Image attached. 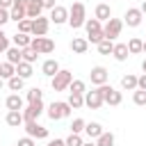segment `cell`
<instances>
[{
    "instance_id": "obj_1",
    "label": "cell",
    "mask_w": 146,
    "mask_h": 146,
    "mask_svg": "<svg viewBox=\"0 0 146 146\" xmlns=\"http://www.w3.org/2000/svg\"><path fill=\"white\" fill-rule=\"evenodd\" d=\"M84 21H87V9H84V5H82V2H73V5L68 7V25H71L73 30H78V27L84 25Z\"/></svg>"
},
{
    "instance_id": "obj_2",
    "label": "cell",
    "mask_w": 146,
    "mask_h": 146,
    "mask_svg": "<svg viewBox=\"0 0 146 146\" xmlns=\"http://www.w3.org/2000/svg\"><path fill=\"white\" fill-rule=\"evenodd\" d=\"M84 27H87V41L89 43H100L105 36H103V23L98 18H87L84 21Z\"/></svg>"
},
{
    "instance_id": "obj_3",
    "label": "cell",
    "mask_w": 146,
    "mask_h": 146,
    "mask_svg": "<svg viewBox=\"0 0 146 146\" xmlns=\"http://www.w3.org/2000/svg\"><path fill=\"white\" fill-rule=\"evenodd\" d=\"M71 80H73V73H71V71H66V68H59V71L50 78L52 91H66V89H68V84H71Z\"/></svg>"
},
{
    "instance_id": "obj_4",
    "label": "cell",
    "mask_w": 146,
    "mask_h": 146,
    "mask_svg": "<svg viewBox=\"0 0 146 146\" xmlns=\"http://www.w3.org/2000/svg\"><path fill=\"white\" fill-rule=\"evenodd\" d=\"M68 114H71V105H68L66 100H52V103L48 105V116H50L52 121L66 119Z\"/></svg>"
},
{
    "instance_id": "obj_5",
    "label": "cell",
    "mask_w": 146,
    "mask_h": 146,
    "mask_svg": "<svg viewBox=\"0 0 146 146\" xmlns=\"http://www.w3.org/2000/svg\"><path fill=\"white\" fill-rule=\"evenodd\" d=\"M121 30H123V21L121 18H107L105 25H103V36L110 39V41H114L121 34Z\"/></svg>"
},
{
    "instance_id": "obj_6",
    "label": "cell",
    "mask_w": 146,
    "mask_h": 146,
    "mask_svg": "<svg viewBox=\"0 0 146 146\" xmlns=\"http://www.w3.org/2000/svg\"><path fill=\"white\" fill-rule=\"evenodd\" d=\"M30 48H32V50H36L39 55H48V52H52V50H55V41H52V39H48V36H32Z\"/></svg>"
},
{
    "instance_id": "obj_7",
    "label": "cell",
    "mask_w": 146,
    "mask_h": 146,
    "mask_svg": "<svg viewBox=\"0 0 146 146\" xmlns=\"http://www.w3.org/2000/svg\"><path fill=\"white\" fill-rule=\"evenodd\" d=\"M103 103H105V98H103L100 87H96V89H91V91H84V105H87L89 110H100Z\"/></svg>"
},
{
    "instance_id": "obj_8",
    "label": "cell",
    "mask_w": 146,
    "mask_h": 146,
    "mask_svg": "<svg viewBox=\"0 0 146 146\" xmlns=\"http://www.w3.org/2000/svg\"><path fill=\"white\" fill-rule=\"evenodd\" d=\"M100 91H103V98H105V103H107V105H112V107L121 105L123 96H121V91H116L114 87H110V84L105 82V84H100Z\"/></svg>"
},
{
    "instance_id": "obj_9",
    "label": "cell",
    "mask_w": 146,
    "mask_h": 146,
    "mask_svg": "<svg viewBox=\"0 0 146 146\" xmlns=\"http://www.w3.org/2000/svg\"><path fill=\"white\" fill-rule=\"evenodd\" d=\"M50 30V18L48 16H36L32 18V36H46Z\"/></svg>"
},
{
    "instance_id": "obj_10",
    "label": "cell",
    "mask_w": 146,
    "mask_h": 146,
    "mask_svg": "<svg viewBox=\"0 0 146 146\" xmlns=\"http://www.w3.org/2000/svg\"><path fill=\"white\" fill-rule=\"evenodd\" d=\"M43 112V103L36 100V103H27V107H23V123L27 121H36Z\"/></svg>"
},
{
    "instance_id": "obj_11",
    "label": "cell",
    "mask_w": 146,
    "mask_h": 146,
    "mask_svg": "<svg viewBox=\"0 0 146 146\" xmlns=\"http://www.w3.org/2000/svg\"><path fill=\"white\" fill-rule=\"evenodd\" d=\"M25 5H27V0H14V5L9 7V21L18 23V21L27 18V14H25Z\"/></svg>"
},
{
    "instance_id": "obj_12",
    "label": "cell",
    "mask_w": 146,
    "mask_h": 146,
    "mask_svg": "<svg viewBox=\"0 0 146 146\" xmlns=\"http://www.w3.org/2000/svg\"><path fill=\"white\" fill-rule=\"evenodd\" d=\"M50 23H55V25H64V23H68V9L66 7H62V5H55L52 9H50Z\"/></svg>"
},
{
    "instance_id": "obj_13",
    "label": "cell",
    "mask_w": 146,
    "mask_h": 146,
    "mask_svg": "<svg viewBox=\"0 0 146 146\" xmlns=\"http://www.w3.org/2000/svg\"><path fill=\"white\" fill-rule=\"evenodd\" d=\"M25 132H27L32 139H48V128L39 125L36 121H27V123H25Z\"/></svg>"
},
{
    "instance_id": "obj_14",
    "label": "cell",
    "mask_w": 146,
    "mask_h": 146,
    "mask_svg": "<svg viewBox=\"0 0 146 146\" xmlns=\"http://www.w3.org/2000/svg\"><path fill=\"white\" fill-rule=\"evenodd\" d=\"M141 21H144V14L139 11V7H130V9L125 11V16H123V23H128L130 27L141 25Z\"/></svg>"
},
{
    "instance_id": "obj_15",
    "label": "cell",
    "mask_w": 146,
    "mask_h": 146,
    "mask_svg": "<svg viewBox=\"0 0 146 146\" xmlns=\"http://www.w3.org/2000/svg\"><path fill=\"white\" fill-rule=\"evenodd\" d=\"M89 78H91V84L100 87V84H105V82H107L110 73H107V68H105V66H94V68H91V73H89Z\"/></svg>"
},
{
    "instance_id": "obj_16",
    "label": "cell",
    "mask_w": 146,
    "mask_h": 146,
    "mask_svg": "<svg viewBox=\"0 0 146 146\" xmlns=\"http://www.w3.org/2000/svg\"><path fill=\"white\" fill-rule=\"evenodd\" d=\"M41 11H43V0H27V5H25L27 18H36V16H41Z\"/></svg>"
},
{
    "instance_id": "obj_17",
    "label": "cell",
    "mask_w": 146,
    "mask_h": 146,
    "mask_svg": "<svg viewBox=\"0 0 146 146\" xmlns=\"http://www.w3.org/2000/svg\"><path fill=\"white\" fill-rule=\"evenodd\" d=\"M5 121H7V125H11V128H21V125H23V112L9 110L7 116H5Z\"/></svg>"
},
{
    "instance_id": "obj_18",
    "label": "cell",
    "mask_w": 146,
    "mask_h": 146,
    "mask_svg": "<svg viewBox=\"0 0 146 146\" xmlns=\"http://www.w3.org/2000/svg\"><path fill=\"white\" fill-rule=\"evenodd\" d=\"M94 18H98L100 23H103V21H107V18H112V9H110V5H107V2H100V5H96Z\"/></svg>"
},
{
    "instance_id": "obj_19",
    "label": "cell",
    "mask_w": 146,
    "mask_h": 146,
    "mask_svg": "<svg viewBox=\"0 0 146 146\" xmlns=\"http://www.w3.org/2000/svg\"><path fill=\"white\" fill-rule=\"evenodd\" d=\"M87 48H89V41H87L84 36H75V39L71 41V50H73V52H78V55H84V52H87Z\"/></svg>"
},
{
    "instance_id": "obj_20",
    "label": "cell",
    "mask_w": 146,
    "mask_h": 146,
    "mask_svg": "<svg viewBox=\"0 0 146 146\" xmlns=\"http://www.w3.org/2000/svg\"><path fill=\"white\" fill-rule=\"evenodd\" d=\"M112 55H114V59H116V62H125V59L130 57V52H128V46H125V43H114Z\"/></svg>"
},
{
    "instance_id": "obj_21",
    "label": "cell",
    "mask_w": 146,
    "mask_h": 146,
    "mask_svg": "<svg viewBox=\"0 0 146 146\" xmlns=\"http://www.w3.org/2000/svg\"><path fill=\"white\" fill-rule=\"evenodd\" d=\"M5 55H7V62L9 64H18V62H23V52H21V48H16V46H9L7 50H5Z\"/></svg>"
},
{
    "instance_id": "obj_22",
    "label": "cell",
    "mask_w": 146,
    "mask_h": 146,
    "mask_svg": "<svg viewBox=\"0 0 146 146\" xmlns=\"http://www.w3.org/2000/svg\"><path fill=\"white\" fill-rule=\"evenodd\" d=\"M41 71H43V75L52 78V75L59 71V62H57V59H46V62L41 64Z\"/></svg>"
},
{
    "instance_id": "obj_23",
    "label": "cell",
    "mask_w": 146,
    "mask_h": 146,
    "mask_svg": "<svg viewBox=\"0 0 146 146\" xmlns=\"http://www.w3.org/2000/svg\"><path fill=\"white\" fill-rule=\"evenodd\" d=\"M84 132H87V137H89V139H98V137H100V132H103V125H100L98 121H91V123H87V125H84Z\"/></svg>"
},
{
    "instance_id": "obj_24",
    "label": "cell",
    "mask_w": 146,
    "mask_h": 146,
    "mask_svg": "<svg viewBox=\"0 0 146 146\" xmlns=\"http://www.w3.org/2000/svg\"><path fill=\"white\" fill-rule=\"evenodd\" d=\"M11 41H14V46H16V48H21V50H23V48H27V46H30L32 36H30V34H23V32H16V34L11 36Z\"/></svg>"
},
{
    "instance_id": "obj_25",
    "label": "cell",
    "mask_w": 146,
    "mask_h": 146,
    "mask_svg": "<svg viewBox=\"0 0 146 146\" xmlns=\"http://www.w3.org/2000/svg\"><path fill=\"white\" fill-rule=\"evenodd\" d=\"M5 105H7V110H18V112H23V98H21L18 94H11V96H7Z\"/></svg>"
},
{
    "instance_id": "obj_26",
    "label": "cell",
    "mask_w": 146,
    "mask_h": 146,
    "mask_svg": "<svg viewBox=\"0 0 146 146\" xmlns=\"http://www.w3.org/2000/svg\"><path fill=\"white\" fill-rule=\"evenodd\" d=\"M32 73H34V71H32V64H30V62H18V64H16V75H21L23 80H27Z\"/></svg>"
},
{
    "instance_id": "obj_27",
    "label": "cell",
    "mask_w": 146,
    "mask_h": 146,
    "mask_svg": "<svg viewBox=\"0 0 146 146\" xmlns=\"http://www.w3.org/2000/svg\"><path fill=\"white\" fill-rule=\"evenodd\" d=\"M121 89H125V91H135V89H137V75H132V73L123 75V78H121Z\"/></svg>"
},
{
    "instance_id": "obj_28",
    "label": "cell",
    "mask_w": 146,
    "mask_h": 146,
    "mask_svg": "<svg viewBox=\"0 0 146 146\" xmlns=\"http://www.w3.org/2000/svg\"><path fill=\"white\" fill-rule=\"evenodd\" d=\"M125 46H128V52H130V55H139V52H141V46H144V39L132 36V39H130Z\"/></svg>"
},
{
    "instance_id": "obj_29",
    "label": "cell",
    "mask_w": 146,
    "mask_h": 146,
    "mask_svg": "<svg viewBox=\"0 0 146 146\" xmlns=\"http://www.w3.org/2000/svg\"><path fill=\"white\" fill-rule=\"evenodd\" d=\"M7 87H9L11 91H23V87H25V80H23L21 75H11V78L7 80Z\"/></svg>"
},
{
    "instance_id": "obj_30",
    "label": "cell",
    "mask_w": 146,
    "mask_h": 146,
    "mask_svg": "<svg viewBox=\"0 0 146 146\" xmlns=\"http://www.w3.org/2000/svg\"><path fill=\"white\" fill-rule=\"evenodd\" d=\"M66 103L71 105V110H80L84 105V94H68V100Z\"/></svg>"
},
{
    "instance_id": "obj_31",
    "label": "cell",
    "mask_w": 146,
    "mask_h": 146,
    "mask_svg": "<svg viewBox=\"0 0 146 146\" xmlns=\"http://www.w3.org/2000/svg\"><path fill=\"white\" fill-rule=\"evenodd\" d=\"M11 75H16V66L9 64V62H2V64H0V78H2V80H9Z\"/></svg>"
},
{
    "instance_id": "obj_32",
    "label": "cell",
    "mask_w": 146,
    "mask_h": 146,
    "mask_svg": "<svg viewBox=\"0 0 146 146\" xmlns=\"http://www.w3.org/2000/svg\"><path fill=\"white\" fill-rule=\"evenodd\" d=\"M84 91H87L84 80H71V84H68V94H84Z\"/></svg>"
},
{
    "instance_id": "obj_33",
    "label": "cell",
    "mask_w": 146,
    "mask_h": 146,
    "mask_svg": "<svg viewBox=\"0 0 146 146\" xmlns=\"http://www.w3.org/2000/svg\"><path fill=\"white\" fill-rule=\"evenodd\" d=\"M96 146H114V135L112 132H100V137L96 139Z\"/></svg>"
},
{
    "instance_id": "obj_34",
    "label": "cell",
    "mask_w": 146,
    "mask_h": 146,
    "mask_svg": "<svg viewBox=\"0 0 146 146\" xmlns=\"http://www.w3.org/2000/svg\"><path fill=\"white\" fill-rule=\"evenodd\" d=\"M25 98H27V103H36V100H41V98H43V91H41L39 87H32V89H27Z\"/></svg>"
},
{
    "instance_id": "obj_35",
    "label": "cell",
    "mask_w": 146,
    "mask_h": 146,
    "mask_svg": "<svg viewBox=\"0 0 146 146\" xmlns=\"http://www.w3.org/2000/svg\"><path fill=\"white\" fill-rule=\"evenodd\" d=\"M96 48H98V52H100V55H112V48H114V43H112L110 39H103L100 43H96Z\"/></svg>"
},
{
    "instance_id": "obj_36",
    "label": "cell",
    "mask_w": 146,
    "mask_h": 146,
    "mask_svg": "<svg viewBox=\"0 0 146 146\" xmlns=\"http://www.w3.org/2000/svg\"><path fill=\"white\" fill-rule=\"evenodd\" d=\"M21 52H23V62H30V64H34V62H36V57H39V52H36V50H32L30 46H27V48H23Z\"/></svg>"
},
{
    "instance_id": "obj_37",
    "label": "cell",
    "mask_w": 146,
    "mask_h": 146,
    "mask_svg": "<svg viewBox=\"0 0 146 146\" xmlns=\"http://www.w3.org/2000/svg\"><path fill=\"white\" fill-rule=\"evenodd\" d=\"M16 25H18V32H23V34H32V18H23V21H18Z\"/></svg>"
},
{
    "instance_id": "obj_38",
    "label": "cell",
    "mask_w": 146,
    "mask_h": 146,
    "mask_svg": "<svg viewBox=\"0 0 146 146\" xmlns=\"http://www.w3.org/2000/svg\"><path fill=\"white\" fill-rule=\"evenodd\" d=\"M84 125H87V121H84V119H73V123H71V132L82 135V132H84Z\"/></svg>"
},
{
    "instance_id": "obj_39",
    "label": "cell",
    "mask_w": 146,
    "mask_h": 146,
    "mask_svg": "<svg viewBox=\"0 0 146 146\" xmlns=\"http://www.w3.org/2000/svg\"><path fill=\"white\" fill-rule=\"evenodd\" d=\"M132 100H135V105H146V91L144 89H135Z\"/></svg>"
},
{
    "instance_id": "obj_40",
    "label": "cell",
    "mask_w": 146,
    "mask_h": 146,
    "mask_svg": "<svg viewBox=\"0 0 146 146\" xmlns=\"http://www.w3.org/2000/svg\"><path fill=\"white\" fill-rule=\"evenodd\" d=\"M64 141H66V146H82V144H84V141H82V137H80V135H75V132H71Z\"/></svg>"
},
{
    "instance_id": "obj_41",
    "label": "cell",
    "mask_w": 146,
    "mask_h": 146,
    "mask_svg": "<svg viewBox=\"0 0 146 146\" xmlns=\"http://www.w3.org/2000/svg\"><path fill=\"white\" fill-rule=\"evenodd\" d=\"M7 48H9V36H7V34L2 32V27H0V55H2Z\"/></svg>"
},
{
    "instance_id": "obj_42",
    "label": "cell",
    "mask_w": 146,
    "mask_h": 146,
    "mask_svg": "<svg viewBox=\"0 0 146 146\" xmlns=\"http://www.w3.org/2000/svg\"><path fill=\"white\" fill-rule=\"evenodd\" d=\"M16 146H36V141H34V139H32V137L27 135V137H23V139H18V144H16Z\"/></svg>"
},
{
    "instance_id": "obj_43",
    "label": "cell",
    "mask_w": 146,
    "mask_h": 146,
    "mask_svg": "<svg viewBox=\"0 0 146 146\" xmlns=\"http://www.w3.org/2000/svg\"><path fill=\"white\" fill-rule=\"evenodd\" d=\"M7 23H9V9H2L0 7V27L7 25Z\"/></svg>"
},
{
    "instance_id": "obj_44",
    "label": "cell",
    "mask_w": 146,
    "mask_h": 146,
    "mask_svg": "<svg viewBox=\"0 0 146 146\" xmlns=\"http://www.w3.org/2000/svg\"><path fill=\"white\" fill-rule=\"evenodd\" d=\"M137 89H144V91H146V73H141V75L137 78Z\"/></svg>"
},
{
    "instance_id": "obj_45",
    "label": "cell",
    "mask_w": 146,
    "mask_h": 146,
    "mask_svg": "<svg viewBox=\"0 0 146 146\" xmlns=\"http://www.w3.org/2000/svg\"><path fill=\"white\" fill-rule=\"evenodd\" d=\"M48 146H66V141H64V139H50Z\"/></svg>"
},
{
    "instance_id": "obj_46",
    "label": "cell",
    "mask_w": 146,
    "mask_h": 146,
    "mask_svg": "<svg viewBox=\"0 0 146 146\" xmlns=\"http://www.w3.org/2000/svg\"><path fill=\"white\" fill-rule=\"evenodd\" d=\"M11 5H14V0H0V7H2V9H9Z\"/></svg>"
},
{
    "instance_id": "obj_47",
    "label": "cell",
    "mask_w": 146,
    "mask_h": 146,
    "mask_svg": "<svg viewBox=\"0 0 146 146\" xmlns=\"http://www.w3.org/2000/svg\"><path fill=\"white\" fill-rule=\"evenodd\" d=\"M55 7V0H43V9H52Z\"/></svg>"
},
{
    "instance_id": "obj_48",
    "label": "cell",
    "mask_w": 146,
    "mask_h": 146,
    "mask_svg": "<svg viewBox=\"0 0 146 146\" xmlns=\"http://www.w3.org/2000/svg\"><path fill=\"white\" fill-rule=\"evenodd\" d=\"M139 11H141V14H146V0L141 2V7H139Z\"/></svg>"
},
{
    "instance_id": "obj_49",
    "label": "cell",
    "mask_w": 146,
    "mask_h": 146,
    "mask_svg": "<svg viewBox=\"0 0 146 146\" xmlns=\"http://www.w3.org/2000/svg\"><path fill=\"white\" fill-rule=\"evenodd\" d=\"M82 146H96V141H91V139H89V141H84Z\"/></svg>"
},
{
    "instance_id": "obj_50",
    "label": "cell",
    "mask_w": 146,
    "mask_h": 146,
    "mask_svg": "<svg viewBox=\"0 0 146 146\" xmlns=\"http://www.w3.org/2000/svg\"><path fill=\"white\" fill-rule=\"evenodd\" d=\"M141 71H144V73H146V59H144V62H141Z\"/></svg>"
},
{
    "instance_id": "obj_51",
    "label": "cell",
    "mask_w": 146,
    "mask_h": 146,
    "mask_svg": "<svg viewBox=\"0 0 146 146\" xmlns=\"http://www.w3.org/2000/svg\"><path fill=\"white\" fill-rule=\"evenodd\" d=\"M141 52H146V41H144V46H141Z\"/></svg>"
},
{
    "instance_id": "obj_52",
    "label": "cell",
    "mask_w": 146,
    "mask_h": 146,
    "mask_svg": "<svg viewBox=\"0 0 146 146\" xmlns=\"http://www.w3.org/2000/svg\"><path fill=\"white\" fill-rule=\"evenodd\" d=\"M2 84H5V80H2V78H0V89H2Z\"/></svg>"
}]
</instances>
